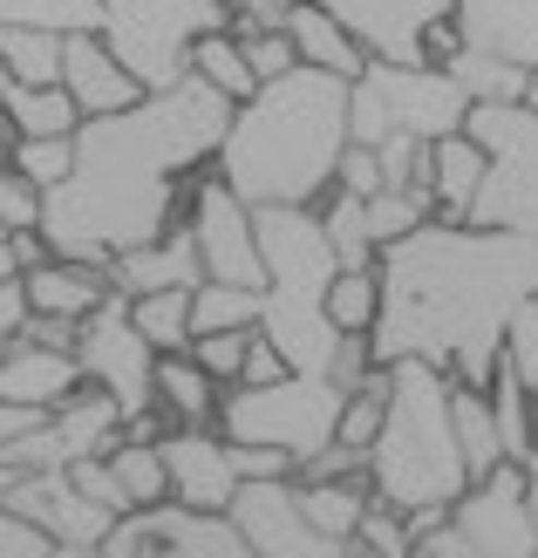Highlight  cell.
I'll return each instance as SVG.
<instances>
[{"label":"cell","instance_id":"cell-1","mask_svg":"<svg viewBox=\"0 0 538 558\" xmlns=\"http://www.w3.org/2000/svg\"><path fill=\"white\" fill-rule=\"evenodd\" d=\"M232 102L198 75L171 82L117 117H82L69 178L41 191V245L48 259L103 266L171 232L184 178L205 171L225 144Z\"/></svg>","mask_w":538,"mask_h":558},{"label":"cell","instance_id":"cell-2","mask_svg":"<svg viewBox=\"0 0 538 558\" xmlns=\"http://www.w3.org/2000/svg\"><path fill=\"white\" fill-rule=\"evenodd\" d=\"M382 306L368 327L375 368L388 361H430L464 388H491L504 320L538 300V239L450 226L430 218L409 239L375 253Z\"/></svg>","mask_w":538,"mask_h":558},{"label":"cell","instance_id":"cell-3","mask_svg":"<svg viewBox=\"0 0 538 558\" xmlns=\"http://www.w3.org/2000/svg\"><path fill=\"white\" fill-rule=\"evenodd\" d=\"M342 150H348V82L321 69H287L232 109L212 178H225L246 205L314 211L334 191Z\"/></svg>","mask_w":538,"mask_h":558},{"label":"cell","instance_id":"cell-4","mask_svg":"<svg viewBox=\"0 0 538 558\" xmlns=\"http://www.w3.org/2000/svg\"><path fill=\"white\" fill-rule=\"evenodd\" d=\"M470 490V470L450 429V375L430 361H388V409L368 442V497L403 518L450 511Z\"/></svg>","mask_w":538,"mask_h":558},{"label":"cell","instance_id":"cell-5","mask_svg":"<svg viewBox=\"0 0 538 558\" xmlns=\"http://www.w3.org/2000/svg\"><path fill=\"white\" fill-rule=\"evenodd\" d=\"M252 226H260V266H266V287H260V333L279 348L287 375H327L342 333L327 320V287L342 259L327 245L321 211H300V205H252Z\"/></svg>","mask_w":538,"mask_h":558},{"label":"cell","instance_id":"cell-6","mask_svg":"<svg viewBox=\"0 0 538 558\" xmlns=\"http://www.w3.org/2000/svg\"><path fill=\"white\" fill-rule=\"evenodd\" d=\"M342 388L327 375H279L266 388H225L218 396V436L225 442H252V450H279L294 470L314 463L327 442H334V423H342Z\"/></svg>","mask_w":538,"mask_h":558},{"label":"cell","instance_id":"cell-7","mask_svg":"<svg viewBox=\"0 0 538 558\" xmlns=\"http://www.w3.org/2000/svg\"><path fill=\"white\" fill-rule=\"evenodd\" d=\"M464 136L485 150V184L464 226L538 239V109L525 102H470Z\"/></svg>","mask_w":538,"mask_h":558},{"label":"cell","instance_id":"cell-8","mask_svg":"<svg viewBox=\"0 0 538 558\" xmlns=\"http://www.w3.org/2000/svg\"><path fill=\"white\" fill-rule=\"evenodd\" d=\"M225 27H232L225 0H103L96 35L136 75V89L157 96L191 75V48L205 35H225Z\"/></svg>","mask_w":538,"mask_h":558},{"label":"cell","instance_id":"cell-9","mask_svg":"<svg viewBox=\"0 0 538 558\" xmlns=\"http://www.w3.org/2000/svg\"><path fill=\"white\" fill-rule=\"evenodd\" d=\"M470 117L464 89L450 82L437 62L422 69H395V62H368L355 82H348V144H388V136H457Z\"/></svg>","mask_w":538,"mask_h":558},{"label":"cell","instance_id":"cell-10","mask_svg":"<svg viewBox=\"0 0 538 558\" xmlns=\"http://www.w3.org/2000/svg\"><path fill=\"white\" fill-rule=\"evenodd\" d=\"M157 450H164V477H171V505L212 511V518L232 511L239 484H252V477H294V463L279 450L225 442L218 429H171Z\"/></svg>","mask_w":538,"mask_h":558},{"label":"cell","instance_id":"cell-11","mask_svg":"<svg viewBox=\"0 0 538 558\" xmlns=\"http://www.w3.org/2000/svg\"><path fill=\"white\" fill-rule=\"evenodd\" d=\"M75 368H82L89 388H103V396L117 402L123 423L157 409V348L136 333L123 293H109L96 314L75 327Z\"/></svg>","mask_w":538,"mask_h":558},{"label":"cell","instance_id":"cell-12","mask_svg":"<svg viewBox=\"0 0 538 558\" xmlns=\"http://www.w3.org/2000/svg\"><path fill=\"white\" fill-rule=\"evenodd\" d=\"M96 551H103V558H260V551L232 532V518L184 511V505L123 511Z\"/></svg>","mask_w":538,"mask_h":558},{"label":"cell","instance_id":"cell-13","mask_svg":"<svg viewBox=\"0 0 538 558\" xmlns=\"http://www.w3.org/2000/svg\"><path fill=\"white\" fill-rule=\"evenodd\" d=\"M191 239H198V259H205V279H218V287H252V293L266 287L252 205L225 178H198V191H191Z\"/></svg>","mask_w":538,"mask_h":558},{"label":"cell","instance_id":"cell-14","mask_svg":"<svg viewBox=\"0 0 538 558\" xmlns=\"http://www.w3.org/2000/svg\"><path fill=\"white\" fill-rule=\"evenodd\" d=\"M117 442H123V415H117V402H109L103 388L82 381L69 402L48 409V423H41L35 436L8 442L0 457H8L14 470H69V463H82V457H109Z\"/></svg>","mask_w":538,"mask_h":558},{"label":"cell","instance_id":"cell-15","mask_svg":"<svg viewBox=\"0 0 538 558\" xmlns=\"http://www.w3.org/2000/svg\"><path fill=\"white\" fill-rule=\"evenodd\" d=\"M225 518H232V532L260 558H348L355 551V545H334V538H321L314 524H307L294 477H252V484H239V497H232Z\"/></svg>","mask_w":538,"mask_h":558},{"label":"cell","instance_id":"cell-16","mask_svg":"<svg viewBox=\"0 0 538 558\" xmlns=\"http://www.w3.org/2000/svg\"><path fill=\"white\" fill-rule=\"evenodd\" d=\"M314 8L348 27L368 62H395V69L430 62V27L450 21V0H314Z\"/></svg>","mask_w":538,"mask_h":558},{"label":"cell","instance_id":"cell-17","mask_svg":"<svg viewBox=\"0 0 538 558\" xmlns=\"http://www.w3.org/2000/svg\"><path fill=\"white\" fill-rule=\"evenodd\" d=\"M450 524L477 558H538V532L525 518V463H498L491 477H477L450 505Z\"/></svg>","mask_w":538,"mask_h":558},{"label":"cell","instance_id":"cell-18","mask_svg":"<svg viewBox=\"0 0 538 558\" xmlns=\"http://www.w3.org/2000/svg\"><path fill=\"white\" fill-rule=\"evenodd\" d=\"M0 505L14 518H27L48 545H75V551H96L109 538V524H117V511H103L96 497H82V484L69 470H21Z\"/></svg>","mask_w":538,"mask_h":558},{"label":"cell","instance_id":"cell-19","mask_svg":"<svg viewBox=\"0 0 538 558\" xmlns=\"http://www.w3.org/2000/svg\"><path fill=\"white\" fill-rule=\"evenodd\" d=\"M450 35L457 48L498 54L512 69H538V0H450Z\"/></svg>","mask_w":538,"mask_h":558},{"label":"cell","instance_id":"cell-20","mask_svg":"<svg viewBox=\"0 0 538 558\" xmlns=\"http://www.w3.org/2000/svg\"><path fill=\"white\" fill-rule=\"evenodd\" d=\"M171 287H184V293L205 287V259H198L191 226H171L164 239L136 245V253H123V259H109V293H123V300L171 293Z\"/></svg>","mask_w":538,"mask_h":558},{"label":"cell","instance_id":"cell-21","mask_svg":"<svg viewBox=\"0 0 538 558\" xmlns=\"http://www.w3.org/2000/svg\"><path fill=\"white\" fill-rule=\"evenodd\" d=\"M62 89L75 96L82 117H117V109L144 102V89H136V75L109 54L103 35H69L62 41Z\"/></svg>","mask_w":538,"mask_h":558},{"label":"cell","instance_id":"cell-22","mask_svg":"<svg viewBox=\"0 0 538 558\" xmlns=\"http://www.w3.org/2000/svg\"><path fill=\"white\" fill-rule=\"evenodd\" d=\"M82 388L75 354H48V348H27L8 341L0 348V402H21V409H55Z\"/></svg>","mask_w":538,"mask_h":558},{"label":"cell","instance_id":"cell-23","mask_svg":"<svg viewBox=\"0 0 538 558\" xmlns=\"http://www.w3.org/2000/svg\"><path fill=\"white\" fill-rule=\"evenodd\" d=\"M27 314H55V320H89L109 300V272L103 266H75V259H41L21 272Z\"/></svg>","mask_w":538,"mask_h":558},{"label":"cell","instance_id":"cell-24","mask_svg":"<svg viewBox=\"0 0 538 558\" xmlns=\"http://www.w3.org/2000/svg\"><path fill=\"white\" fill-rule=\"evenodd\" d=\"M287 41H294V54H300V69H321V75H342V82H355V75L368 69L361 41H355L334 14H321L314 0H294V14H287Z\"/></svg>","mask_w":538,"mask_h":558},{"label":"cell","instance_id":"cell-25","mask_svg":"<svg viewBox=\"0 0 538 558\" xmlns=\"http://www.w3.org/2000/svg\"><path fill=\"white\" fill-rule=\"evenodd\" d=\"M225 388L198 368L191 354H157V415L171 429H212Z\"/></svg>","mask_w":538,"mask_h":558},{"label":"cell","instance_id":"cell-26","mask_svg":"<svg viewBox=\"0 0 538 558\" xmlns=\"http://www.w3.org/2000/svg\"><path fill=\"white\" fill-rule=\"evenodd\" d=\"M477 184H485V150H477L464 130L437 136V144H430V211L450 218V226H464Z\"/></svg>","mask_w":538,"mask_h":558},{"label":"cell","instance_id":"cell-27","mask_svg":"<svg viewBox=\"0 0 538 558\" xmlns=\"http://www.w3.org/2000/svg\"><path fill=\"white\" fill-rule=\"evenodd\" d=\"M0 117H8L14 136H75L82 130V109L62 82H8L0 75Z\"/></svg>","mask_w":538,"mask_h":558},{"label":"cell","instance_id":"cell-28","mask_svg":"<svg viewBox=\"0 0 538 558\" xmlns=\"http://www.w3.org/2000/svg\"><path fill=\"white\" fill-rule=\"evenodd\" d=\"M450 429H457V450H464L470 484H477V477H491V470L504 463L498 415H491V388H464V381H450Z\"/></svg>","mask_w":538,"mask_h":558},{"label":"cell","instance_id":"cell-29","mask_svg":"<svg viewBox=\"0 0 538 558\" xmlns=\"http://www.w3.org/2000/svg\"><path fill=\"white\" fill-rule=\"evenodd\" d=\"M437 69L464 89V102H525V69L498 62V54H477V48H443Z\"/></svg>","mask_w":538,"mask_h":558},{"label":"cell","instance_id":"cell-30","mask_svg":"<svg viewBox=\"0 0 538 558\" xmlns=\"http://www.w3.org/2000/svg\"><path fill=\"white\" fill-rule=\"evenodd\" d=\"M300 484V477H294ZM300 511L321 538L355 545V524L368 511V477H327V484H300Z\"/></svg>","mask_w":538,"mask_h":558},{"label":"cell","instance_id":"cell-31","mask_svg":"<svg viewBox=\"0 0 538 558\" xmlns=\"http://www.w3.org/2000/svg\"><path fill=\"white\" fill-rule=\"evenodd\" d=\"M103 463H109V477H117V490H123V511L171 505V477H164V450H157V442H117Z\"/></svg>","mask_w":538,"mask_h":558},{"label":"cell","instance_id":"cell-32","mask_svg":"<svg viewBox=\"0 0 538 558\" xmlns=\"http://www.w3.org/2000/svg\"><path fill=\"white\" fill-rule=\"evenodd\" d=\"M0 27H41V35H96L103 0H0Z\"/></svg>","mask_w":538,"mask_h":558},{"label":"cell","instance_id":"cell-33","mask_svg":"<svg viewBox=\"0 0 538 558\" xmlns=\"http://www.w3.org/2000/svg\"><path fill=\"white\" fill-rule=\"evenodd\" d=\"M191 75L205 82V89H218L232 109H239L252 89H260V82H252V69H246V48H239L232 27H225V35H205V41L191 48Z\"/></svg>","mask_w":538,"mask_h":558},{"label":"cell","instance_id":"cell-34","mask_svg":"<svg viewBox=\"0 0 538 558\" xmlns=\"http://www.w3.org/2000/svg\"><path fill=\"white\" fill-rule=\"evenodd\" d=\"M0 75L8 82H62V35L41 27H0Z\"/></svg>","mask_w":538,"mask_h":558},{"label":"cell","instance_id":"cell-35","mask_svg":"<svg viewBox=\"0 0 538 558\" xmlns=\"http://www.w3.org/2000/svg\"><path fill=\"white\" fill-rule=\"evenodd\" d=\"M246 327H260V293L252 287H218V279L191 287V341L198 333H246Z\"/></svg>","mask_w":538,"mask_h":558},{"label":"cell","instance_id":"cell-36","mask_svg":"<svg viewBox=\"0 0 538 558\" xmlns=\"http://www.w3.org/2000/svg\"><path fill=\"white\" fill-rule=\"evenodd\" d=\"M130 320H136V333H144L157 354H184V348H191V293H184V287L130 300Z\"/></svg>","mask_w":538,"mask_h":558},{"label":"cell","instance_id":"cell-37","mask_svg":"<svg viewBox=\"0 0 538 558\" xmlns=\"http://www.w3.org/2000/svg\"><path fill=\"white\" fill-rule=\"evenodd\" d=\"M491 415H498V442H504V463H531L538 457V442H531V396H525V381L498 361V375H491Z\"/></svg>","mask_w":538,"mask_h":558},{"label":"cell","instance_id":"cell-38","mask_svg":"<svg viewBox=\"0 0 538 558\" xmlns=\"http://www.w3.org/2000/svg\"><path fill=\"white\" fill-rule=\"evenodd\" d=\"M430 191H368L361 198V226H368V239H375V253L382 245H395V239H409L416 226H430Z\"/></svg>","mask_w":538,"mask_h":558},{"label":"cell","instance_id":"cell-39","mask_svg":"<svg viewBox=\"0 0 538 558\" xmlns=\"http://www.w3.org/2000/svg\"><path fill=\"white\" fill-rule=\"evenodd\" d=\"M375 306H382L375 266H342V272H334V287H327V320H334V333H368V327H375Z\"/></svg>","mask_w":538,"mask_h":558},{"label":"cell","instance_id":"cell-40","mask_svg":"<svg viewBox=\"0 0 538 558\" xmlns=\"http://www.w3.org/2000/svg\"><path fill=\"white\" fill-rule=\"evenodd\" d=\"M69 163H75V136H14L8 150V171H21L35 191H55L69 178Z\"/></svg>","mask_w":538,"mask_h":558},{"label":"cell","instance_id":"cell-41","mask_svg":"<svg viewBox=\"0 0 538 558\" xmlns=\"http://www.w3.org/2000/svg\"><path fill=\"white\" fill-rule=\"evenodd\" d=\"M321 226H327V245H334L342 266H375V239H368V226H361V198H355V191H334V205L321 211Z\"/></svg>","mask_w":538,"mask_h":558},{"label":"cell","instance_id":"cell-42","mask_svg":"<svg viewBox=\"0 0 538 558\" xmlns=\"http://www.w3.org/2000/svg\"><path fill=\"white\" fill-rule=\"evenodd\" d=\"M498 361L525 381V396H538V300H525L512 320H504V348Z\"/></svg>","mask_w":538,"mask_h":558},{"label":"cell","instance_id":"cell-43","mask_svg":"<svg viewBox=\"0 0 538 558\" xmlns=\"http://www.w3.org/2000/svg\"><path fill=\"white\" fill-rule=\"evenodd\" d=\"M355 545H361L368 558H409L416 532H409L403 511H388V505H375V497H368V511H361V524H355Z\"/></svg>","mask_w":538,"mask_h":558},{"label":"cell","instance_id":"cell-44","mask_svg":"<svg viewBox=\"0 0 538 558\" xmlns=\"http://www.w3.org/2000/svg\"><path fill=\"white\" fill-rule=\"evenodd\" d=\"M252 333H260V327H246V333H198V341H191L184 354H191V361H198V368H205L218 388H232V381H239V368H246Z\"/></svg>","mask_w":538,"mask_h":558},{"label":"cell","instance_id":"cell-45","mask_svg":"<svg viewBox=\"0 0 538 558\" xmlns=\"http://www.w3.org/2000/svg\"><path fill=\"white\" fill-rule=\"evenodd\" d=\"M0 226L8 232H35L41 226V191L21 171H8V163H0Z\"/></svg>","mask_w":538,"mask_h":558},{"label":"cell","instance_id":"cell-46","mask_svg":"<svg viewBox=\"0 0 538 558\" xmlns=\"http://www.w3.org/2000/svg\"><path fill=\"white\" fill-rule=\"evenodd\" d=\"M239 48H246L252 82H279L287 69H300V54H294V41H287V27H279V35H239Z\"/></svg>","mask_w":538,"mask_h":558},{"label":"cell","instance_id":"cell-47","mask_svg":"<svg viewBox=\"0 0 538 558\" xmlns=\"http://www.w3.org/2000/svg\"><path fill=\"white\" fill-rule=\"evenodd\" d=\"M334 191H355V198H368V191H382L375 150H368V144H348V150H342V163H334Z\"/></svg>","mask_w":538,"mask_h":558},{"label":"cell","instance_id":"cell-48","mask_svg":"<svg viewBox=\"0 0 538 558\" xmlns=\"http://www.w3.org/2000/svg\"><path fill=\"white\" fill-rule=\"evenodd\" d=\"M0 558H55V545L27 518H14L8 505H0Z\"/></svg>","mask_w":538,"mask_h":558},{"label":"cell","instance_id":"cell-49","mask_svg":"<svg viewBox=\"0 0 538 558\" xmlns=\"http://www.w3.org/2000/svg\"><path fill=\"white\" fill-rule=\"evenodd\" d=\"M75 327H82V320H55V314H27V327L14 333V341H27V348H48V354H75Z\"/></svg>","mask_w":538,"mask_h":558},{"label":"cell","instance_id":"cell-50","mask_svg":"<svg viewBox=\"0 0 538 558\" xmlns=\"http://www.w3.org/2000/svg\"><path fill=\"white\" fill-rule=\"evenodd\" d=\"M287 375V361H279V348L266 341V333H252V348H246V368H239V388H266Z\"/></svg>","mask_w":538,"mask_h":558},{"label":"cell","instance_id":"cell-51","mask_svg":"<svg viewBox=\"0 0 538 558\" xmlns=\"http://www.w3.org/2000/svg\"><path fill=\"white\" fill-rule=\"evenodd\" d=\"M409 558H477L470 545H464V532H457V524H430V532H416V545H409Z\"/></svg>","mask_w":538,"mask_h":558},{"label":"cell","instance_id":"cell-52","mask_svg":"<svg viewBox=\"0 0 538 558\" xmlns=\"http://www.w3.org/2000/svg\"><path fill=\"white\" fill-rule=\"evenodd\" d=\"M48 423V409H21V402H0V450L8 442H21V436H35Z\"/></svg>","mask_w":538,"mask_h":558},{"label":"cell","instance_id":"cell-53","mask_svg":"<svg viewBox=\"0 0 538 558\" xmlns=\"http://www.w3.org/2000/svg\"><path fill=\"white\" fill-rule=\"evenodd\" d=\"M21 327H27V293L21 279H0V341H14Z\"/></svg>","mask_w":538,"mask_h":558},{"label":"cell","instance_id":"cell-54","mask_svg":"<svg viewBox=\"0 0 538 558\" xmlns=\"http://www.w3.org/2000/svg\"><path fill=\"white\" fill-rule=\"evenodd\" d=\"M525 518H531V532H538V457L525 463Z\"/></svg>","mask_w":538,"mask_h":558},{"label":"cell","instance_id":"cell-55","mask_svg":"<svg viewBox=\"0 0 538 558\" xmlns=\"http://www.w3.org/2000/svg\"><path fill=\"white\" fill-rule=\"evenodd\" d=\"M0 279H21V259H14V232L0 226Z\"/></svg>","mask_w":538,"mask_h":558},{"label":"cell","instance_id":"cell-56","mask_svg":"<svg viewBox=\"0 0 538 558\" xmlns=\"http://www.w3.org/2000/svg\"><path fill=\"white\" fill-rule=\"evenodd\" d=\"M14 477H21V470H14L8 457H0V497H8V490H14Z\"/></svg>","mask_w":538,"mask_h":558},{"label":"cell","instance_id":"cell-57","mask_svg":"<svg viewBox=\"0 0 538 558\" xmlns=\"http://www.w3.org/2000/svg\"><path fill=\"white\" fill-rule=\"evenodd\" d=\"M55 558H103V551H75V545H55Z\"/></svg>","mask_w":538,"mask_h":558},{"label":"cell","instance_id":"cell-58","mask_svg":"<svg viewBox=\"0 0 538 558\" xmlns=\"http://www.w3.org/2000/svg\"><path fill=\"white\" fill-rule=\"evenodd\" d=\"M525 109H538V69H531V82H525Z\"/></svg>","mask_w":538,"mask_h":558},{"label":"cell","instance_id":"cell-59","mask_svg":"<svg viewBox=\"0 0 538 558\" xmlns=\"http://www.w3.org/2000/svg\"><path fill=\"white\" fill-rule=\"evenodd\" d=\"M348 558H368V551H361V545H355V551H348Z\"/></svg>","mask_w":538,"mask_h":558},{"label":"cell","instance_id":"cell-60","mask_svg":"<svg viewBox=\"0 0 538 558\" xmlns=\"http://www.w3.org/2000/svg\"><path fill=\"white\" fill-rule=\"evenodd\" d=\"M0 348H8V341H0Z\"/></svg>","mask_w":538,"mask_h":558}]
</instances>
